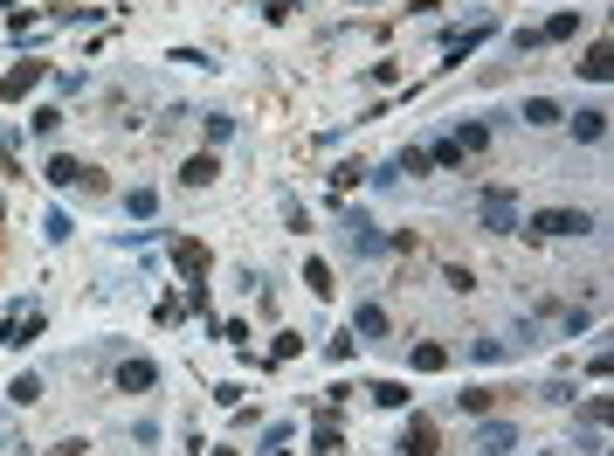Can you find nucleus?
Here are the masks:
<instances>
[{"label":"nucleus","mask_w":614,"mask_h":456,"mask_svg":"<svg viewBox=\"0 0 614 456\" xmlns=\"http://www.w3.org/2000/svg\"><path fill=\"white\" fill-rule=\"evenodd\" d=\"M518 228H525V236H545V242H552V236H587L593 215H580V208H538V215H532V221H518Z\"/></svg>","instance_id":"obj_1"},{"label":"nucleus","mask_w":614,"mask_h":456,"mask_svg":"<svg viewBox=\"0 0 614 456\" xmlns=\"http://www.w3.org/2000/svg\"><path fill=\"white\" fill-rule=\"evenodd\" d=\"M469 450H477V456H511L518 450V429H511V422H477V429H469Z\"/></svg>","instance_id":"obj_2"},{"label":"nucleus","mask_w":614,"mask_h":456,"mask_svg":"<svg viewBox=\"0 0 614 456\" xmlns=\"http://www.w3.org/2000/svg\"><path fill=\"white\" fill-rule=\"evenodd\" d=\"M173 263H179V277H187V284H201L207 269H214V256H207V242H194V236H173Z\"/></svg>","instance_id":"obj_3"},{"label":"nucleus","mask_w":614,"mask_h":456,"mask_svg":"<svg viewBox=\"0 0 614 456\" xmlns=\"http://www.w3.org/2000/svg\"><path fill=\"white\" fill-rule=\"evenodd\" d=\"M484 228H490V236H518V201L504 187L484 194Z\"/></svg>","instance_id":"obj_4"},{"label":"nucleus","mask_w":614,"mask_h":456,"mask_svg":"<svg viewBox=\"0 0 614 456\" xmlns=\"http://www.w3.org/2000/svg\"><path fill=\"white\" fill-rule=\"evenodd\" d=\"M42 77H49V62H14V70L0 77V97L14 104V97H28V90H35V83H42Z\"/></svg>","instance_id":"obj_5"},{"label":"nucleus","mask_w":614,"mask_h":456,"mask_svg":"<svg viewBox=\"0 0 614 456\" xmlns=\"http://www.w3.org/2000/svg\"><path fill=\"white\" fill-rule=\"evenodd\" d=\"M49 187H97V173L83 160H70V153H55L49 160Z\"/></svg>","instance_id":"obj_6"},{"label":"nucleus","mask_w":614,"mask_h":456,"mask_svg":"<svg viewBox=\"0 0 614 456\" xmlns=\"http://www.w3.org/2000/svg\"><path fill=\"white\" fill-rule=\"evenodd\" d=\"M118 387H125V394H153L159 367H153V360H118Z\"/></svg>","instance_id":"obj_7"},{"label":"nucleus","mask_w":614,"mask_h":456,"mask_svg":"<svg viewBox=\"0 0 614 456\" xmlns=\"http://www.w3.org/2000/svg\"><path fill=\"white\" fill-rule=\"evenodd\" d=\"M401 456H436V422L428 415H414L408 435H401Z\"/></svg>","instance_id":"obj_8"},{"label":"nucleus","mask_w":614,"mask_h":456,"mask_svg":"<svg viewBox=\"0 0 614 456\" xmlns=\"http://www.w3.org/2000/svg\"><path fill=\"white\" fill-rule=\"evenodd\" d=\"M42 311H14V319H7V332H0V346H28V339H35V332H42Z\"/></svg>","instance_id":"obj_9"},{"label":"nucleus","mask_w":614,"mask_h":456,"mask_svg":"<svg viewBox=\"0 0 614 456\" xmlns=\"http://www.w3.org/2000/svg\"><path fill=\"white\" fill-rule=\"evenodd\" d=\"M345 242H353L359 256H373V249H386V242H380V228H373L366 215H345Z\"/></svg>","instance_id":"obj_10"},{"label":"nucleus","mask_w":614,"mask_h":456,"mask_svg":"<svg viewBox=\"0 0 614 456\" xmlns=\"http://www.w3.org/2000/svg\"><path fill=\"white\" fill-rule=\"evenodd\" d=\"M353 339H386V311L380 304H359L353 311Z\"/></svg>","instance_id":"obj_11"},{"label":"nucleus","mask_w":614,"mask_h":456,"mask_svg":"<svg viewBox=\"0 0 614 456\" xmlns=\"http://www.w3.org/2000/svg\"><path fill=\"white\" fill-rule=\"evenodd\" d=\"M214 173H221V160H214V153H194V160L179 166V180H187V187H207Z\"/></svg>","instance_id":"obj_12"},{"label":"nucleus","mask_w":614,"mask_h":456,"mask_svg":"<svg viewBox=\"0 0 614 456\" xmlns=\"http://www.w3.org/2000/svg\"><path fill=\"white\" fill-rule=\"evenodd\" d=\"M518 118H525V125H560L566 111L552 104V97H525V111H518Z\"/></svg>","instance_id":"obj_13"},{"label":"nucleus","mask_w":614,"mask_h":456,"mask_svg":"<svg viewBox=\"0 0 614 456\" xmlns=\"http://www.w3.org/2000/svg\"><path fill=\"white\" fill-rule=\"evenodd\" d=\"M538 35H545V42H573V35H580V14L566 7V14H552V21L538 28Z\"/></svg>","instance_id":"obj_14"},{"label":"nucleus","mask_w":614,"mask_h":456,"mask_svg":"<svg viewBox=\"0 0 614 456\" xmlns=\"http://www.w3.org/2000/svg\"><path fill=\"white\" fill-rule=\"evenodd\" d=\"M601 132H608V111H580V118H573V138H580V145H593Z\"/></svg>","instance_id":"obj_15"},{"label":"nucleus","mask_w":614,"mask_h":456,"mask_svg":"<svg viewBox=\"0 0 614 456\" xmlns=\"http://www.w3.org/2000/svg\"><path fill=\"white\" fill-rule=\"evenodd\" d=\"M573 70H580L587 83H608V42H593V49H587V62H573Z\"/></svg>","instance_id":"obj_16"},{"label":"nucleus","mask_w":614,"mask_h":456,"mask_svg":"<svg viewBox=\"0 0 614 456\" xmlns=\"http://www.w3.org/2000/svg\"><path fill=\"white\" fill-rule=\"evenodd\" d=\"M125 215H131V221L159 215V194H153V187H131V194H125Z\"/></svg>","instance_id":"obj_17"},{"label":"nucleus","mask_w":614,"mask_h":456,"mask_svg":"<svg viewBox=\"0 0 614 456\" xmlns=\"http://www.w3.org/2000/svg\"><path fill=\"white\" fill-rule=\"evenodd\" d=\"M456 408L462 415H490L497 408V387H469V394H456Z\"/></svg>","instance_id":"obj_18"},{"label":"nucleus","mask_w":614,"mask_h":456,"mask_svg":"<svg viewBox=\"0 0 614 456\" xmlns=\"http://www.w3.org/2000/svg\"><path fill=\"white\" fill-rule=\"evenodd\" d=\"M366 394H373V402H380V408H408V387H401V380H373Z\"/></svg>","instance_id":"obj_19"},{"label":"nucleus","mask_w":614,"mask_h":456,"mask_svg":"<svg viewBox=\"0 0 614 456\" xmlns=\"http://www.w3.org/2000/svg\"><path fill=\"white\" fill-rule=\"evenodd\" d=\"M442 367H449L442 346H414V374H442Z\"/></svg>","instance_id":"obj_20"},{"label":"nucleus","mask_w":614,"mask_h":456,"mask_svg":"<svg viewBox=\"0 0 614 456\" xmlns=\"http://www.w3.org/2000/svg\"><path fill=\"white\" fill-rule=\"evenodd\" d=\"M7 402L35 408V402H42V380H35V374H21V380H14V387H7Z\"/></svg>","instance_id":"obj_21"},{"label":"nucleus","mask_w":614,"mask_h":456,"mask_svg":"<svg viewBox=\"0 0 614 456\" xmlns=\"http://www.w3.org/2000/svg\"><path fill=\"white\" fill-rule=\"evenodd\" d=\"M304 284H311V297H332V269L311 256V263H304Z\"/></svg>","instance_id":"obj_22"},{"label":"nucleus","mask_w":614,"mask_h":456,"mask_svg":"<svg viewBox=\"0 0 614 456\" xmlns=\"http://www.w3.org/2000/svg\"><path fill=\"white\" fill-rule=\"evenodd\" d=\"M228 138H235V118H228V111H214V118H207V145H228Z\"/></svg>","instance_id":"obj_23"},{"label":"nucleus","mask_w":614,"mask_h":456,"mask_svg":"<svg viewBox=\"0 0 614 456\" xmlns=\"http://www.w3.org/2000/svg\"><path fill=\"white\" fill-rule=\"evenodd\" d=\"M428 160H436L442 173H456V166H462V145H456V138H442V145H436V153H428Z\"/></svg>","instance_id":"obj_24"},{"label":"nucleus","mask_w":614,"mask_h":456,"mask_svg":"<svg viewBox=\"0 0 614 456\" xmlns=\"http://www.w3.org/2000/svg\"><path fill=\"white\" fill-rule=\"evenodd\" d=\"M35 132H42V138H55V132H62V111H55V104H42V111H35Z\"/></svg>","instance_id":"obj_25"},{"label":"nucleus","mask_w":614,"mask_h":456,"mask_svg":"<svg viewBox=\"0 0 614 456\" xmlns=\"http://www.w3.org/2000/svg\"><path fill=\"white\" fill-rule=\"evenodd\" d=\"M456 145H462V153H484V145H490V132H484V125H462V132H456Z\"/></svg>","instance_id":"obj_26"},{"label":"nucleus","mask_w":614,"mask_h":456,"mask_svg":"<svg viewBox=\"0 0 614 456\" xmlns=\"http://www.w3.org/2000/svg\"><path fill=\"white\" fill-rule=\"evenodd\" d=\"M511 49H518V55H538V49H545V35H538V28H518Z\"/></svg>","instance_id":"obj_27"},{"label":"nucleus","mask_w":614,"mask_h":456,"mask_svg":"<svg viewBox=\"0 0 614 456\" xmlns=\"http://www.w3.org/2000/svg\"><path fill=\"white\" fill-rule=\"evenodd\" d=\"M42 236L62 242V236H70V215H62V208H49V215H42Z\"/></svg>","instance_id":"obj_28"},{"label":"nucleus","mask_w":614,"mask_h":456,"mask_svg":"<svg viewBox=\"0 0 614 456\" xmlns=\"http://www.w3.org/2000/svg\"><path fill=\"white\" fill-rule=\"evenodd\" d=\"M428 166H436V160H428L421 145H408V153H401V173H428Z\"/></svg>","instance_id":"obj_29"},{"label":"nucleus","mask_w":614,"mask_h":456,"mask_svg":"<svg viewBox=\"0 0 614 456\" xmlns=\"http://www.w3.org/2000/svg\"><path fill=\"white\" fill-rule=\"evenodd\" d=\"M262 456H290V429H270V435H262Z\"/></svg>","instance_id":"obj_30"},{"label":"nucleus","mask_w":614,"mask_h":456,"mask_svg":"<svg viewBox=\"0 0 614 456\" xmlns=\"http://www.w3.org/2000/svg\"><path fill=\"white\" fill-rule=\"evenodd\" d=\"M83 450H90V443H83V435H70V443H55L49 456H83Z\"/></svg>","instance_id":"obj_31"},{"label":"nucleus","mask_w":614,"mask_h":456,"mask_svg":"<svg viewBox=\"0 0 614 456\" xmlns=\"http://www.w3.org/2000/svg\"><path fill=\"white\" fill-rule=\"evenodd\" d=\"M214 456H242V450H214Z\"/></svg>","instance_id":"obj_32"},{"label":"nucleus","mask_w":614,"mask_h":456,"mask_svg":"<svg viewBox=\"0 0 614 456\" xmlns=\"http://www.w3.org/2000/svg\"><path fill=\"white\" fill-rule=\"evenodd\" d=\"M0 215H7V201H0Z\"/></svg>","instance_id":"obj_33"}]
</instances>
